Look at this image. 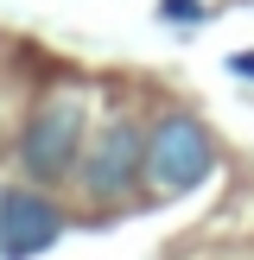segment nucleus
Masks as SVG:
<instances>
[{
    "label": "nucleus",
    "instance_id": "f257e3e1",
    "mask_svg": "<svg viewBox=\"0 0 254 260\" xmlns=\"http://www.w3.org/2000/svg\"><path fill=\"white\" fill-rule=\"evenodd\" d=\"M76 152H83V95H51L19 134V165L38 184H57L64 172H76Z\"/></svg>",
    "mask_w": 254,
    "mask_h": 260
},
{
    "label": "nucleus",
    "instance_id": "f03ea898",
    "mask_svg": "<svg viewBox=\"0 0 254 260\" xmlns=\"http://www.w3.org/2000/svg\"><path fill=\"white\" fill-rule=\"evenodd\" d=\"M210 172H216V140L203 134V121L165 114L146 140V178L159 190H197Z\"/></svg>",
    "mask_w": 254,
    "mask_h": 260
},
{
    "label": "nucleus",
    "instance_id": "7ed1b4c3",
    "mask_svg": "<svg viewBox=\"0 0 254 260\" xmlns=\"http://www.w3.org/2000/svg\"><path fill=\"white\" fill-rule=\"evenodd\" d=\"M140 172H146V134H140L134 121H114V127L96 134V146H89V159H83V190L96 203H114V197L134 190Z\"/></svg>",
    "mask_w": 254,
    "mask_h": 260
},
{
    "label": "nucleus",
    "instance_id": "20e7f679",
    "mask_svg": "<svg viewBox=\"0 0 254 260\" xmlns=\"http://www.w3.org/2000/svg\"><path fill=\"white\" fill-rule=\"evenodd\" d=\"M57 235H64V210L45 190H25V184L0 190V260H32Z\"/></svg>",
    "mask_w": 254,
    "mask_h": 260
},
{
    "label": "nucleus",
    "instance_id": "39448f33",
    "mask_svg": "<svg viewBox=\"0 0 254 260\" xmlns=\"http://www.w3.org/2000/svg\"><path fill=\"white\" fill-rule=\"evenodd\" d=\"M165 19H203V0H165Z\"/></svg>",
    "mask_w": 254,
    "mask_h": 260
},
{
    "label": "nucleus",
    "instance_id": "423d86ee",
    "mask_svg": "<svg viewBox=\"0 0 254 260\" xmlns=\"http://www.w3.org/2000/svg\"><path fill=\"white\" fill-rule=\"evenodd\" d=\"M235 70H241V76H254V51H241V57H235Z\"/></svg>",
    "mask_w": 254,
    "mask_h": 260
}]
</instances>
